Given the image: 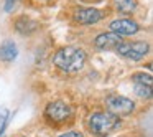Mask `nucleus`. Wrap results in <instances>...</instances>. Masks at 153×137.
I'll use <instances>...</instances> for the list:
<instances>
[{
    "mask_svg": "<svg viewBox=\"0 0 153 137\" xmlns=\"http://www.w3.org/2000/svg\"><path fill=\"white\" fill-rule=\"evenodd\" d=\"M59 137H84L81 132H76V130H69V132H64V134H61Z\"/></svg>",
    "mask_w": 153,
    "mask_h": 137,
    "instance_id": "nucleus-14",
    "label": "nucleus"
},
{
    "mask_svg": "<svg viewBox=\"0 0 153 137\" xmlns=\"http://www.w3.org/2000/svg\"><path fill=\"white\" fill-rule=\"evenodd\" d=\"M105 104H107V107H109V112L115 114V116H128V114H132L133 109H135L133 101H130L128 97H125V96H119V94L109 96L105 99Z\"/></svg>",
    "mask_w": 153,
    "mask_h": 137,
    "instance_id": "nucleus-4",
    "label": "nucleus"
},
{
    "mask_svg": "<svg viewBox=\"0 0 153 137\" xmlns=\"http://www.w3.org/2000/svg\"><path fill=\"white\" fill-rule=\"evenodd\" d=\"M117 10L123 12V13H130L135 10V0H114Z\"/></svg>",
    "mask_w": 153,
    "mask_h": 137,
    "instance_id": "nucleus-10",
    "label": "nucleus"
},
{
    "mask_svg": "<svg viewBox=\"0 0 153 137\" xmlns=\"http://www.w3.org/2000/svg\"><path fill=\"white\" fill-rule=\"evenodd\" d=\"M120 127L119 116L112 112H96L89 117V129L97 137H105Z\"/></svg>",
    "mask_w": 153,
    "mask_h": 137,
    "instance_id": "nucleus-2",
    "label": "nucleus"
},
{
    "mask_svg": "<svg viewBox=\"0 0 153 137\" xmlns=\"http://www.w3.org/2000/svg\"><path fill=\"white\" fill-rule=\"evenodd\" d=\"M15 2H17V0H7V2H5V10H12Z\"/></svg>",
    "mask_w": 153,
    "mask_h": 137,
    "instance_id": "nucleus-15",
    "label": "nucleus"
},
{
    "mask_svg": "<svg viewBox=\"0 0 153 137\" xmlns=\"http://www.w3.org/2000/svg\"><path fill=\"white\" fill-rule=\"evenodd\" d=\"M135 84H145V86H152V74L148 73H135L132 76Z\"/></svg>",
    "mask_w": 153,
    "mask_h": 137,
    "instance_id": "nucleus-11",
    "label": "nucleus"
},
{
    "mask_svg": "<svg viewBox=\"0 0 153 137\" xmlns=\"http://www.w3.org/2000/svg\"><path fill=\"white\" fill-rule=\"evenodd\" d=\"M53 61L58 68H61L66 73H76L82 70L86 63V51L76 46H64L54 55Z\"/></svg>",
    "mask_w": 153,
    "mask_h": 137,
    "instance_id": "nucleus-1",
    "label": "nucleus"
},
{
    "mask_svg": "<svg viewBox=\"0 0 153 137\" xmlns=\"http://www.w3.org/2000/svg\"><path fill=\"white\" fill-rule=\"evenodd\" d=\"M7 121H8V109L7 107H2V109H0V136H2V132H4Z\"/></svg>",
    "mask_w": 153,
    "mask_h": 137,
    "instance_id": "nucleus-13",
    "label": "nucleus"
},
{
    "mask_svg": "<svg viewBox=\"0 0 153 137\" xmlns=\"http://www.w3.org/2000/svg\"><path fill=\"white\" fill-rule=\"evenodd\" d=\"M135 94L143 99H150L152 97V86H145V84H135Z\"/></svg>",
    "mask_w": 153,
    "mask_h": 137,
    "instance_id": "nucleus-12",
    "label": "nucleus"
},
{
    "mask_svg": "<svg viewBox=\"0 0 153 137\" xmlns=\"http://www.w3.org/2000/svg\"><path fill=\"white\" fill-rule=\"evenodd\" d=\"M102 17H104L102 12L97 10V8H92V7L81 8V10H77L74 13V20L81 25H94V23L102 20Z\"/></svg>",
    "mask_w": 153,
    "mask_h": 137,
    "instance_id": "nucleus-7",
    "label": "nucleus"
},
{
    "mask_svg": "<svg viewBox=\"0 0 153 137\" xmlns=\"http://www.w3.org/2000/svg\"><path fill=\"white\" fill-rule=\"evenodd\" d=\"M110 30L112 33L119 35V37H123V35H133L138 31V23L130 18H117L110 23Z\"/></svg>",
    "mask_w": 153,
    "mask_h": 137,
    "instance_id": "nucleus-6",
    "label": "nucleus"
},
{
    "mask_svg": "<svg viewBox=\"0 0 153 137\" xmlns=\"http://www.w3.org/2000/svg\"><path fill=\"white\" fill-rule=\"evenodd\" d=\"M122 43V37H119V35L112 33V31H109V33H100L96 37V40H94V45H96L97 48H100V50H109V48H115L117 45Z\"/></svg>",
    "mask_w": 153,
    "mask_h": 137,
    "instance_id": "nucleus-8",
    "label": "nucleus"
},
{
    "mask_svg": "<svg viewBox=\"0 0 153 137\" xmlns=\"http://www.w3.org/2000/svg\"><path fill=\"white\" fill-rule=\"evenodd\" d=\"M117 51L119 55H122L123 58L127 60H132V61H138L148 53V43L145 41H132V43H120L117 45Z\"/></svg>",
    "mask_w": 153,
    "mask_h": 137,
    "instance_id": "nucleus-3",
    "label": "nucleus"
},
{
    "mask_svg": "<svg viewBox=\"0 0 153 137\" xmlns=\"http://www.w3.org/2000/svg\"><path fill=\"white\" fill-rule=\"evenodd\" d=\"M46 117L54 124H59V122H64L68 117L71 116V107L68 106L64 101H53L46 106Z\"/></svg>",
    "mask_w": 153,
    "mask_h": 137,
    "instance_id": "nucleus-5",
    "label": "nucleus"
},
{
    "mask_svg": "<svg viewBox=\"0 0 153 137\" xmlns=\"http://www.w3.org/2000/svg\"><path fill=\"white\" fill-rule=\"evenodd\" d=\"M17 55H18V48L13 41L7 40L2 43V46H0V60L2 61L10 63V61H13L17 58Z\"/></svg>",
    "mask_w": 153,
    "mask_h": 137,
    "instance_id": "nucleus-9",
    "label": "nucleus"
}]
</instances>
